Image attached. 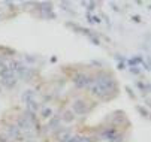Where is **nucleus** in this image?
Here are the masks:
<instances>
[{
    "mask_svg": "<svg viewBox=\"0 0 151 142\" xmlns=\"http://www.w3.org/2000/svg\"><path fill=\"white\" fill-rule=\"evenodd\" d=\"M60 118L55 115V117H51V120H50V123H48V129H58L60 126Z\"/></svg>",
    "mask_w": 151,
    "mask_h": 142,
    "instance_id": "6e6552de",
    "label": "nucleus"
},
{
    "mask_svg": "<svg viewBox=\"0 0 151 142\" xmlns=\"http://www.w3.org/2000/svg\"><path fill=\"white\" fill-rule=\"evenodd\" d=\"M88 19H90V23H94V24H96V23H100V18L96 16V15H90V14H88Z\"/></svg>",
    "mask_w": 151,
    "mask_h": 142,
    "instance_id": "f8f14e48",
    "label": "nucleus"
},
{
    "mask_svg": "<svg viewBox=\"0 0 151 142\" xmlns=\"http://www.w3.org/2000/svg\"><path fill=\"white\" fill-rule=\"evenodd\" d=\"M88 103L85 102V100H82V99H76L75 102H73V105H72V112L73 114H78V115H84V114H87L88 112V106H87Z\"/></svg>",
    "mask_w": 151,
    "mask_h": 142,
    "instance_id": "f03ea898",
    "label": "nucleus"
},
{
    "mask_svg": "<svg viewBox=\"0 0 151 142\" xmlns=\"http://www.w3.org/2000/svg\"><path fill=\"white\" fill-rule=\"evenodd\" d=\"M115 135H117V130H115L114 127H108V129H105V130L102 132V136H103L106 141H111Z\"/></svg>",
    "mask_w": 151,
    "mask_h": 142,
    "instance_id": "423d86ee",
    "label": "nucleus"
},
{
    "mask_svg": "<svg viewBox=\"0 0 151 142\" xmlns=\"http://www.w3.org/2000/svg\"><path fill=\"white\" fill-rule=\"evenodd\" d=\"M33 96H35V93H33L32 90H29V91H26V94L23 96V99L26 100V103H29L30 100H33Z\"/></svg>",
    "mask_w": 151,
    "mask_h": 142,
    "instance_id": "1a4fd4ad",
    "label": "nucleus"
},
{
    "mask_svg": "<svg viewBox=\"0 0 151 142\" xmlns=\"http://www.w3.org/2000/svg\"><path fill=\"white\" fill-rule=\"evenodd\" d=\"M93 82V78L87 73H76L73 76V84L78 88H88Z\"/></svg>",
    "mask_w": 151,
    "mask_h": 142,
    "instance_id": "f257e3e1",
    "label": "nucleus"
},
{
    "mask_svg": "<svg viewBox=\"0 0 151 142\" xmlns=\"http://www.w3.org/2000/svg\"><path fill=\"white\" fill-rule=\"evenodd\" d=\"M73 120H75V114L72 111H66L61 117V121H64V123H72Z\"/></svg>",
    "mask_w": 151,
    "mask_h": 142,
    "instance_id": "0eeeda50",
    "label": "nucleus"
},
{
    "mask_svg": "<svg viewBox=\"0 0 151 142\" xmlns=\"http://www.w3.org/2000/svg\"><path fill=\"white\" fill-rule=\"evenodd\" d=\"M130 72H132V73H135V75H138L141 70H139V67H136V66H132V67H130Z\"/></svg>",
    "mask_w": 151,
    "mask_h": 142,
    "instance_id": "dca6fc26",
    "label": "nucleus"
},
{
    "mask_svg": "<svg viewBox=\"0 0 151 142\" xmlns=\"http://www.w3.org/2000/svg\"><path fill=\"white\" fill-rule=\"evenodd\" d=\"M70 136H72V132L69 129L58 127V130H57V139H58V142H68Z\"/></svg>",
    "mask_w": 151,
    "mask_h": 142,
    "instance_id": "39448f33",
    "label": "nucleus"
},
{
    "mask_svg": "<svg viewBox=\"0 0 151 142\" xmlns=\"http://www.w3.org/2000/svg\"><path fill=\"white\" fill-rule=\"evenodd\" d=\"M0 142H15V141H12V139L3 132L2 135H0Z\"/></svg>",
    "mask_w": 151,
    "mask_h": 142,
    "instance_id": "9b49d317",
    "label": "nucleus"
},
{
    "mask_svg": "<svg viewBox=\"0 0 151 142\" xmlns=\"http://www.w3.org/2000/svg\"><path fill=\"white\" fill-rule=\"evenodd\" d=\"M109 142H123V136L117 133V135H115V136H114V138L109 141Z\"/></svg>",
    "mask_w": 151,
    "mask_h": 142,
    "instance_id": "2eb2a0df",
    "label": "nucleus"
},
{
    "mask_svg": "<svg viewBox=\"0 0 151 142\" xmlns=\"http://www.w3.org/2000/svg\"><path fill=\"white\" fill-rule=\"evenodd\" d=\"M5 133H6L12 141H17V139H19V138H21V130L18 129V126H17V124H9V126L6 127Z\"/></svg>",
    "mask_w": 151,
    "mask_h": 142,
    "instance_id": "7ed1b4c3",
    "label": "nucleus"
},
{
    "mask_svg": "<svg viewBox=\"0 0 151 142\" xmlns=\"http://www.w3.org/2000/svg\"><path fill=\"white\" fill-rule=\"evenodd\" d=\"M79 141H81V136L79 135H72L68 142H79Z\"/></svg>",
    "mask_w": 151,
    "mask_h": 142,
    "instance_id": "ddd939ff",
    "label": "nucleus"
},
{
    "mask_svg": "<svg viewBox=\"0 0 151 142\" xmlns=\"http://www.w3.org/2000/svg\"><path fill=\"white\" fill-rule=\"evenodd\" d=\"M0 85H3V87H6V88L15 87V85H17V75L12 73V75H9V76H6V78H2V81H0Z\"/></svg>",
    "mask_w": 151,
    "mask_h": 142,
    "instance_id": "20e7f679",
    "label": "nucleus"
},
{
    "mask_svg": "<svg viewBox=\"0 0 151 142\" xmlns=\"http://www.w3.org/2000/svg\"><path fill=\"white\" fill-rule=\"evenodd\" d=\"M141 62H142V58H141V57H135V58H132L129 63H130L132 66H135V65H138V63H141Z\"/></svg>",
    "mask_w": 151,
    "mask_h": 142,
    "instance_id": "4468645a",
    "label": "nucleus"
},
{
    "mask_svg": "<svg viewBox=\"0 0 151 142\" xmlns=\"http://www.w3.org/2000/svg\"><path fill=\"white\" fill-rule=\"evenodd\" d=\"M51 115H52V109L51 108H44L42 109V117L44 118H51Z\"/></svg>",
    "mask_w": 151,
    "mask_h": 142,
    "instance_id": "9d476101",
    "label": "nucleus"
}]
</instances>
